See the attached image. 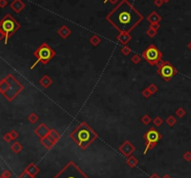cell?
<instances>
[{"instance_id":"11","label":"cell","mask_w":191,"mask_h":178,"mask_svg":"<svg viewBox=\"0 0 191 178\" xmlns=\"http://www.w3.org/2000/svg\"><path fill=\"white\" fill-rule=\"evenodd\" d=\"M50 129L48 127V126H47L45 123H43V122L38 125L37 127L36 128V130H35V133H36L40 139L49 136V135H50Z\"/></svg>"},{"instance_id":"15","label":"cell","mask_w":191,"mask_h":178,"mask_svg":"<svg viewBox=\"0 0 191 178\" xmlns=\"http://www.w3.org/2000/svg\"><path fill=\"white\" fill-rule=\"evenodd\" d=\"M10 8L15 12L19 13L25 8V4L23 3L22 0H14V1L10 4Z\"/></svg>"},{"instance_id":"7","label":"cell","mask_w":191,"mask_h":178,"mask_svg":"<svg viewBox=\"0 0 191 178\" xmlns=\"http://www.w3.org/2000/svg\"><path fill=\"white\" fill-rule=\"evenodd\" d=\"M142 57L150 65H157L162 61V53L155 45L152 44L144 50Z\"/></svg>"},{"instance_id":"37","label":"cell","mask_w":191,"mask_h":178,"mask_svg":"<svg viewBox=\"0 0 191 178\" xmlns=\"http://www.w3.org/2000/svg\"><path fill=\"white\" fill-rule=\"evenodd\" d=\"M19 178H36V177H32V176H30V175H28L25 172H23V174L19 177Z\"/></svg>"},{"instance_id":"43","label":"cell","mask_w":191,"mask_h":178,"mask_svg":"<svg viewBox=\"0 0 191 178\" xmlns=\"http://www.w3.org/2000/svg\"><path fill=\"white\" fill-rule=\"evenodd\" d=\"M162 178H171V177L169 175H164L163 177H162Z\"/></svg>"},{"instance_id":"23","label":"cell","mask_w":191,"mask_h":178,"mask_svg":"<svg viewBox=\"0 0 191 178\" xmlns=\"http://www.w3.org/2000/svg\"><path fill=\"white\" fill-rule=\"evenodd\" d=\"M38 119H39V117H38V115H36L35 112H33V113H31L29 116H28V120H29L32 124L36 123Z\"/></svg>"},{"instance_id":"34","label":"cell","mask_w":191,"mask_h":178,"mask_svg":"<svg viewBox=\"0 0 191 178\" xmlns=\"http://www.w3.org/2000/svg\"><path fill=\"white\" fill-rule=\"evenodd\" d=\"M163 4H164V2L162 1V0H154V5H155L156 7H157V8L161 7Z\"/></svg>"},{"instance_id":"4","label":"cell","mask_w":191,"mask_h":178,"mask_svg":"<svg viewBox=\"0 0 191 178\" xmlns=\"http://www.w3.org/2000/svg\"><path fill=\"white\" fill-rule=\"evenodd\" d=\"M56 52L53 49H51V47L50 45H48L47 43H43L40 45V47L36 50H35L34 56L36 57V61L35 64H32L31 69H34L36 67V65L38 63H41L43 64H49L50 61L55 57Z\"/></svg>"},{"instance_id":"1","label":"cell","mask_w":191,"mask_h":178,"mask_svg":"<svg viewBox=\"0 0 191 178\" xmlns=\"http://www.w3.org/2000/svg\"><path fill=\"white\" fill-rule=\"evenodd\" d=\"M106 19L118 33H131L143 22L144 16L129 0H121L118 6L107 14Z\"/></svg>"},{"instance_id":"12","label":"cell","mask_w":191,"mask_h":178,"mask_svg":"<svg viewBox=\"0 0 191 178\" xmlns=\"http://www.w3.org/2000/svg\"><path fill=\"white\" fill-rule=\"evenodd\" d=\"M117 39L118 41L123 46H126L129 42L131 41L132 36L130 35V33H126V32H120L118 33V35L117 36Z\"/></svg>"},{"instance_id":"19","label":"cell","mask_w":191,"mask_h":178,"mask_svg":"<svg viewBox=\"0 0 191 178\" xmlns=\"http://www.w3.org/2000/svg\"><path fill=\"white\" fill-rule=\"evenodd\" d=\"M126 162H127V164L133 168V167H135L137 164H138V160L135 158V157H133V156H130V157H128L127 158V160H126Z\"/></svg>"},{"instance_id":"9","label":"cell","mask_w":191,"mask_h":178,"mask_svg":"<svg viewBox=\"0 0 191 178\" xmlns=\"http://www.w3.org/2000/svg\"><path fill=\"white\" fill-rule=\"evenodd\" d=\"M162 138V135L157 132L156 128L152 127L150 128L146 134L144 135V139L146 140V149L144 151V154H146V152L154 147L157 143Z\"/></svg>"},{"instance_id":"45","label":"cell","mask_w":191,"mask_h":178,"mask_svg":"<svg viewBox=\"0 0 191 178\" xmlns=\"http://www.w3.org/2000/svg\"><path fill=\"white\" fill-rule=\"evenodd\" d=\"M188 49H189V50H191V41L189 42V43H188Z\"/></svg>"},{"instance_id":"6","label":"cell","mask_w":191,"mask_h":178,"mask_svg":"<svg viewBox=\"0 0 191 178\" xmlns=\"http://www.w3.org/2000/svg\"><path fill=\"white\" fill-rule=\"evenodd\" d=\"M20 26H21L20 23L17 22V21L14 20L9 14H8V15L0 22V31L3 33L5 38H6L5 43L7 44L9 36L13 35L14 33L20 28Z\"/></svg>"},{"instance_id":"36","label":"cell","mask_w":191,"mask_h":178,"mask_svg":"<svg viewBox=\"0 0 191 178\" xmlns=\"http://www.w3.org/2000/svg\"><path fill=\"white\" fill-rule=\"evenodd\" d=\"M10 133L12 139H16V138L19 136V134H18V133L16 132V131H12V132H11V133Z\"/></svg>"},{"instance_id":"39","label":"cell","mask_w":191,"mask_h":178,"mask_svg":"<svg viewBox=\"0 0 191 178\" xmlns=\"http://www.w3.org/2000/svg\"><path fill=\"white\" fill-rule=\"evenodd\" d=\"M4 175L6 178H9L10 177V175H11V174H10V172H8V171H5L4 172H3V175Z\"/></svg>"},{"instance_id":"21","label":"cell","mask_w":191,"mask_h":178,"mask_svg":"<svg viewBox=\"0 0 191 178\" xmlns=\"http://www.w3.org/2000/svg\"><path fill=\"white\" fill-rule=\"evenodd\" d=\"M146 35L148 36V37H150V38H154V37L157 36V30L154 29L151 25H149V27L147 28V30H146Z\"/></svg>"},{"instance_id":"41","label":"cell","mask_w":191,"mask_h":178,"mask_svg":"<svg viewBox=\"0 0 191 178\" xmlns=\"http://www.w3.org/2000/svg\"><path fill=\"white\" fill-rule=\"evenodd\" d=\"M154 29H156V30H159L160 28V23H154V24H150Z\"/></svg>"},{"instance_id":"18","label":"cell","mask_w":191,"mask_h":178,"mask_svg":"<svg viewBox=\"0 0 191 178\" xmlns=\"http://www.w3.org/2000/svg\"><path fill=\"white\" fill-rule=\"evenodd\" d=\"M24 172L28 175H30L32 177H36V175L39 172V168H37L34 163H31V164L26 168Z\"/></svg>"},{"instance_id":"29","label":"cell","mask_w":191,"mask_h":178,"mask_svg":"<svg viewBox=\"0 0 191 178\" xmlns=\"http://www.w3.org/2000/svg\"><path fill=\"white\" fill-rule=\"evenodd\" d=\"M132 62L134 64H138L140 62H141V56L139 54H134L132 57Z\"/></svg>"},{"instance_id":"28","label":"cell","mask_w":191,"mask_h":178,"mask_svg":"<svg viewBox=\"0 0 191 178\" xmlns=\"http://www.w3.org/2000/svg\"><path fill=\"white\" fill-rule=\"evenodd\" d=\"M152 122L156 127H160V126H161L162 123H163V119H162L160 117H156L154 119H152Z\"/></svg>"},{"instance_id":"42","label":"cell","mask_w":191,"mask_h":178,"mask_svg":"<svg viewBox=\"0 0 191 178\" xmlns=\"http://www.w3.org/2000/svg\"><path fill=\"white\" fill-rule=\"evenodd\" d=\"M149 178H160V177L159 175H156V174H153Z\"/></svg>"},{"instance_id":"5","label":"cell","mask_w":191,"mask_h":178,"mask_svg":"<svg viewBox=\"0 0 191 178\" xmlns=\"http://www.w3.org/2000/svg\"><path fill=\"white\" fill-rule=\"evenodd\" d=\"M53 178H90L73 161H69Z\"/></svg>"},{"instance_id":"44","label":"cell","mask_w":191,"mask_h":178,"mask_svg":"<svg viewBox=\"0 0 191 178\" xmlns=\"http://www.w3.org/2000/svg\"><path fill=\"white\" fill-rule=\"evenodd\" d=\"M3 36H4V35H3V33H2L1 31H0V39H1V38H2V37H3Z\"/></svg>"},{"instance_id":"22","label":"cell","mask_w":191,"mask_h":178,"mask_svg":"<svg viewBox=\"0 0 191 178\" xmlns=\"http://www.w3.org/2000/svg\"><path fill=\"white\" fill-rule=\"evenodd\" d=\"M50 136L54 140V141L57 143L58 142V140L61 138V135L59 134V133L57 132L56 130L54 129H50Z\"/></svg>"},{"instance_id":"30","label":"cell","mask_w":191,"mask_h":178,"mask_svg":"<svg viewBox=\"0 0 191 178\" xmlns=\"http://www.w3.org/2000/svg\"><path fill=\"white\" fill-rule=\"evenodd\" d=\"M175 115L178 117V118H183V117L185 115V111L184 108H182V107H180V108H178L177 110L175 111Z\"/></svg>"},{"instance_id":"8","label":"cell","mask_w":191,"mask_h":178,"mask_svg":"<svg viewBox=\"0 0 191 178\" xmlns=\"http://www.w3.org/2000/svg\"><path fill=\"white\" fill-rule=\"evenodd\" d=\"M157 66V74H159L160 77L163 78L166 82L170 81L171 79L178 73L177 69L169 62H163V61H161Z\"/></svg>"},{"instance_id":"16","label":"cell","mask_w":191,"mask_h":178,"mask_svg":"<svg viewBox=\"0 0 191 178\" xmlns=\"http://www.w3.org/2000/svg\"><path fill=\"white\" fill-rule=\"evenodd\" d=\"M57 34H58L63 39H65L71 35V29L66 25H62L59 28V30L57 31Z\"/></svg>"},{"instance_id":"20","label":"cell","mask_w":191,"mask_h":178,"mask_svg":"<svg viewBox=\"0 0 191 178\" xmlns=\"http://www.w3.org/2000/svg\"><path fill=\"white\" fill-rule=\"evenodd\" d=\"M101 42H102L101 37H100L99 36H97V35H93V36L90 38V43L92 44V46H94V47L98 46L100 43H101Z\"/></svg>"},{"instance_id":"32","label":"cell","mask_w":191,"mask_h":178,"mask_svg":"<svg viewBox=\"0 0 191 178\" xmlns=\"http://www.w3.org/2000/svg\"><path fill=\"white\" fill-rule=\"evenodd\" d=\"M142 95L144 96L145 98H146V99H148L149 97H151L152 93H151L150 91L148 90V88H146V89H145V90H143V91H142Z\"/></svg>"},{"instance_id":"26","label":"cell","mask_w":191,"mask_h":178,"mask_svg":"<svg viewBox=\"0 0 191 178\" xmlns=\"http://www.w3.org/2000/svg\"><path fill=\"white\" fill-rule=\"evenodd\" d=\"M141 122L144 124V125H148L152 122V119L150 118V117L148 115H144L141 118Z\"/></svg>"},{"instance_id":"3","label":"cell","mask_w":191,"mask_h":178,"mask_svg":"<svg viewBox=\"0 0 191 178\" xmlns=\"http://www.w3.org/2000/svg\"><path fill=\"white\" fill-rule=\"evenodd\" d=\"M22 90L23 86L11 75H9L0 82V91L9 101L13 100Z\"/></svg>"},{"instance_id":"24","label":"cell","mask_w":191,"mask_h":178,"mask_svg":"<svg viewBox=\"0 0 191 178\" xmlns=\"http://www.w3.org/2000/svg\"><path fill=\"white\" fill-rule=\"evenodd\" d=\"M11 149H12V151H13L14 153H19V152L22 151V144L19 143V142H15V143H14L12 146H11Z\"/></svg>"},{"instance_id":"10","label":"cell","mask_w":191,"mask_h":178,"mask_svg":"<svg viewBox=\"0 0 191 178\" xmlns=\"http://www.w3.org/2000/svg\"><path fill=\"white\" fill-rule=\"evenodd\" d=\"M135 149H136L135 147L133 146V144L130 141H129V140H126V141L118 147V150L127 158L130 157L132 154L135 151Z\"/></svg>"},{"instance_id":"17","label":"cell","mask_w":191,"mask_h":178,"mask_svg":"<svg viewBox=\"0 0 191 178\" xmlns=\"http://www.w3.org/2000/svg\"><path fill=\"white\" fill-rule=\"evenodd\" d=\"M52 83H53V80L48 76V75H45L44 77H42L40 79H39V84L40 86L43 87L44 89H49Z\"/></svg>"},{"instance_id":"35","label":"cell","mask_w":191,"mask_h":178,"mask_svg":"<svg viewBox=\"0 0 191 178\" xmlns=\"http://www.w3.org/2000/svg\"><path fill=\"white\" fill-rule=\"evenodd\" d=\"M4 139L6 140L7 142H10L11 140H12V137H11L10 133H7V134H5V136H4Z\"/></svg>"},{"instance_id":"46","label":"cell","mask_w":191,"mask_h":178,"mask_svg":"<svg viewBox=\"0 0 191 178\" xmlns=\"http://www.w3.org/2000/svg\"><path fill=\"white\" fill-rule=\"evenodd\" d=\"M162 1H163L164 3H168V2H170L171 0H162Z\"/></svg>"},{"instance_id":"33","label":"cell","mask_w":191,"mask_h":178,"mask_svg":"<svg viewBox=\"0 0 191 178\" xmlns=\"http://www.w3.org/2000/svg\"><path fill=\"white\" fill-rule=\"evenodd\" d=\"M184 160L187 161H191V152L190 151H187L184 154Z\"/></svg>"},{"instance_id":"25","label":"cell","mask_w":191,"mask_h":178,"mask_svg":"<svg viewBox=\"0 0 191 178\" xmlns=\"http://www.w3.org/2000/svg\"><path fill=\"white\" fill-rule=\"evenodd\" d=\"M176 121H177V119H176L174 116H169L168 118L166 119V123H167V125L171 126V127H173V126L175 125Z\"/></svg>"},{"instance_id":"40","label":"cell","mask_w":191,"mask_h":178,"mask_svg":"<svg viewBox=\"0 0 191 178\" xmlns=\"http://www.w3.org/2000/svg\"><path fill=\"white\" fill-rule=\"evenodd\" d=\"M119 1V0H104V3H107V2H110L111 4H113V5H116L118 2Z\"/></svg>"},{"instance_id":"13","label":"cell","mask_w":191,"mask_h":178,"mask_svg":"<svg viewBox=\"0 0 191 178\" xmlns=\"http://www.w3.org/2000/svg\"><path fill=\"white\" fill-rule=\"evenodd\" d=\"M40 142L42 144V146L44 147L46 149H48V150L51 149L52 147L55 146V144H56V142L50 136V135H49V136L45 137V138L40 139Z\"/></svg>"},{"instance_id":"14","label":"cell","mask_w":191,"mask_h":178,"mask_svg":"<svg viewBox=\"0 0 191 178\" xmlns=\"http://www.w3.org/2000/svg\"><path fill=\"white\" fill-rule=\"evenodd\" d=\"M146 20L150 24H154V23H160L161 21V16L157 11H152L148 16H147Z\"/></svg>"},{"instance_id":"47","label":"cell","mask_w":191,"mask_h":178,"mask_svg":"<svg viewBox=\"0 0 191 178\" xmlns=\"http://www.w3.org/2000/svg\"><path fill=\"white\" fill-rule=\"evenodd\" d=\"M0 178H6V177H5L4 175H1V177H0Z\"/></svg>"},{"instance_id":"2","label":"cell","mask_w":191,"mask_h":178,"mask_svg":"<svg viewBox=\"0 0 191 178\" xmlns=\"http://www.w3.org/2000/svg\"><path fill=\"white\" fill-rule=\"evenodd\" d=\"M97 137L98 133L86 122H81L70 133V138L83 150L89 147Z\"/></svg>"},{"instance_id":"38","label":"cell","mask_w":191,"mask_h":178,"mask_svg":"<svg viewBox=\"0 0 191 178\" xmlns=\"http://www.w3.org/2000/svg\"><path fill=\"white\" fill-rule=\"evenodd\" d=\"M7 4H8L7 0H0V7H1V8L6 7Z\"/></svg>"},{"instance_id":"31","label":"cell","mask_w":191,"mask_h":178,"mask_svg":"<svg viewBox=\"0 0 191 178\" xmlns=\"http://www.w3.org/2000/svg\"><path fill=\"white\" fill-rule=\"evenodd\" d=\"M148 90L150 91V92L152 93V94H155V93L157 91V90H159V89H157V87L155 85V84H153V83H151V84H149L148 85Z\"/></svg>"},{"instance_id":"27","label":"cell","mask_w":191,"mask_h":178,"mask_svg":"<svg viewBox=\"0 0 191 178\" xmlns=\"http://www.w3.org/2000/svg\"><path fill=\"white\" fill-rule=\"evenodd\" d=\"M120 51H121V53H122L123 55L129 56V55L131 54V52H132V49H131L128 45H126V46H123V47H122L121 50H120Z\"/></svg>"}]
</instances>
